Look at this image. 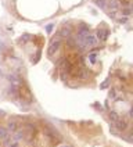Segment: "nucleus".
Segmentation results:
<instances>
[{"mask_svg":"<svg viewBox=\"0 0 133 147\" xmlns=\"http://www.w3.org/2000/svg\"><path fill=\"white\" fill-rule=\"evenodd\" d=\"M43 133H44V136L49 139V142L51 144H54V146H57L61 143V136L58 135V132L51 126L49 123H43Z\"/></svg>","mask_w":133,"mask_h":147,"instance_id":"nucleus-1","label":"nucleus"},{"mask_svg":"<svg viewBox=\"0 0 133 147\" xmlns=\"http://www.w3.org/2000/svg\"><path fill=\"white\" fill-rule=\"evenodd\" d=\"M18 98H21V100H22L24 103H26V104H31L33 101L32 92H31L29 86H28L24 81L18 85Z\"/></svg>","mask_w":133,"mask_h":147,"instance_id":"nucleus-2","label":"nucleus"},{"mask_svg":"<svg viewBox=\"0 0 133 147\" xmlns=\"http://www.w3.org/2000/svg\"><path fill=\"white\" fill-rule=\"evenodd\" d=\"M78 40H81L83 43V46H85V49H89V47H94V46H97V38L94 36V35H91V33H87L83 39H78Z\"/></svg>","mask_w":133,"mask_h":147,"instance_id":"nucleus-3","label":"nucleus"},{"mask_svg":"<svg viewBox=\"0 0 133 147\" xmlns=\"http://www.w3.org/2000/svg\"><path fill=\"white\" fill-rule=\"evenodd\" d=\"M60 46H61V39H60V38H57V39H53V40H51V43H50V46H49L47 54L51 57V56H53V54H54V53L60 49Z\"/></svg>","mask_w":133,"mask_h":147,"instance_id":"nucleus-4","label":"nucleus"},{"mask_svg":"<svg viewBox=\"0 0 133 147\" xmlns=\"http://www.w3.org/2000/svg\"><path fill=\"white\" fill-rule=\"evenodd\" d=\"M58 36L60 38H71L72 36V28L69 26V25H64L61 29H60V32H58Z\"/></svg>","mask_w":133,"mask_h":147,"instance_id":"nucleus-5","label":"nucleus"},{"mask_svg":"<svg viewBox=\"0 0 133 147\" xmlns=\"http://www.w3.org/2000/svg\"><path fill=\"white\" fill-rule=\"evenodd\" d=\"M115 125H116V128H118V131L125 132L126 129H128V126H129V121H128V119H125V118H121V117H119V119L115 122Z\"/></svg>","mask_w":133,"mask_h":147,"instance_id":"nucleus-6","label":"nucleus"},{"mask_svg":"<svg viewBox=\"0 0 133 147\" xmlns=\"http://www.w3.org/2000/svg\"><path fill=\"white\" fill-rule=\"evenodd\" d=\"M108 29H103V28H99L97 29V40H101V42H104V40H107V38H108Z\"/></svg>","mask_w":133,"mask_h":147,"instance_id":"nucleus-7","label":"nucleus"},{"mask_svg":"<svg viewBox=\"0 0 133 147\" xmlns=\"http://www.w3.org/2000/svg\"><path fill=\"white\" fill-rule=\"evenodd\" d=\"M8 81L11 82V85H15V86H18L21 82H22V79L17 75V74H11L10 76H8Z\"/></svg>","mask_w":133,"mask_h":147,"instance_id":"nucleus-8","label":"nucleus"},{"mask_svg":"<svg viewBox=\"0 0 133 147\" xmlns=\"http://www.w3.org/2000/svg\"><path fill=\"white\" fill-rule=\"evenodd\" d=\"M8 96H11L13 98H18V86L11 85V86L8 88Z\"/></svg>","mask_w":133,"mask_h":147,"instance_id":"nucleus-9","label":"nucleus"},{"mask_svg":"<svg viewBox=\"0 0 133 147\" xmlns=\"http://www.w3.org/2000/svg\"><path fill=\"white\" fill-rule=\"evenodd\" d=\"M13 133H14V139L15 140H21V139H24L25 138V129H19V128H17Z\"/></svg>","mask_w":133,"mask_h":147,"instance_id":"nucleus-10","label":"nucleus"},{"mask_svg":"<svg viewBox=\"0 0 133 147\" xmlns=\"http://www.w3.org/2000/svg\"><path fill=\"white\" fill-rule=\"evenodd\" d=\"M4 146L6 147H18V140L6 138V139H4Z\"/></svg>","mask_w":133,"mask_h":147,"instance_id":"nucleus-11","label":"nucleus"},{"mask_svg":"<svg viewBox=\"0 0 133 147\" xmlns=\"http://www.w3.org/2000/svg\"><path fill=\"white\" fill-rule=\"evenodd\" d=\"M18 128V123H17V121H13V119H10L7 123V131L8 132H14Z\"/></svg>","mask_w":133,"mask_h":147,"instance_id":"nucleus-12","label":"nucleus"},{"mask_svg":"<svg viewBox=\"0 0 133 147\" xmlns=\"http://www.w3.org/2000/svg\"><path fill=\"white\" fill-rule=\"evenodd\" d=\"M8 135H10V132L7 131V128L0 126V140H4L6 138H8Z\"/></svg>","mask_w":133,"mask_h":147,"instance_id":"nucleus-13","label":"nucleus"},{"mask_svg":"<svg viewBox=\"0 0 133 147\" xmlns=\"http://www.w3.org/2000/svg\"><path fill=\"white\" fill-rule=\"evenodd\" d=\"M108 117H109V119H111L114 123L119 119V114H118V113H115V111H109V115H108Z\"/></svg>","mask_w":133,"mask_h":147,"instance_id":"nucleus-14","label":"nucleus"},{"mask_svg":"<svg viewBox=\"0 0 133 147\" xmlns=\"http://www.w3.org/2000/svg\"><path fill=\"white\" fill-rule=\"evenodd\" d=\"M87 58H89V61H90L91 64H94V63H96V60H97V53L90 51V53H89V56H87Z\"/></svg>","mask_w":133,"mask_h":147,"instance_id":"nucleus-15","label":"nucleus"},{"mask_svg":"<svg viewBox=\"0 0 133 147\" xmlns=\"http://www.w3.org/2000/svg\"><path fill=\"white\" fill-rule=\"evenodd\" d=\"M122 14H124L125 17L130 16V14H132V8H130V6H126V7L122 8Z\"/></svg>","mask_w":133,"mask_h":147,"instance_id":"nucleus-16","label":"nucleus"},{"mask_svg":"<svg viewBox=\"0 0 133 147\" xmlns=\"http://www.w3.org/2000/svg\"><path fill=\"white\" fill-rule=\"evenodd\" d=\"M119 3H121L124 7H126V6H130V0H119Z\"/></svg>","mask_w":133,"mask_h":147,"instance_id":"nucleus-17","label":"nucleus"},{"mask_svg":"<svg viewBox=\"0 0 133 147\" xmlns=\"http://www.w3.org/2000/svg\"><path fill=\"white\" fill-rule=\"evenodd\" d=\"M53 28H54V25H53V24H49V25H47V26H46V31H47V32H51V31H53Z\"/></svg>","mask_w":133,"mask_h":147,"instance_id":"nucleus-18","label":"nucleus"},{"mask_svg":"<svg viewBox=\"0 0 133 147\" xmlns=\"http://www.w3.org/2000/svg\"><path fill=\"white\" fill-rule=\"evenodd\" d=\"M28 39H29V35H24V38H21L19 40H21V42H26Z\"/></svg>","mask_w":133,"mask_h":147,"instance_id":"nucleus-19","label":"nucleus"},{"mask_svg":"<svg viewBox=\"0 0 133 147\" xmlns=\"http://www.w3.org/2000/svg\"><path fill=\"white\" fill-rule=\"evenodd\" d=\"M57 147H71V146L66 144V143H60V144H57Z\"/></svg>","mask_w":133,"mask_h":147,"instance_id":"nucleus-20","label":"nucleus"},{"mask_svg":"<svg viewBox=\"0 0 133 147\" xmlns=\"http://www.w3.org/2000/svg\"><path fill=\"white\" fill-rule=\"evenodd\" d=\"M107 85H108V81H105V82H104V83H103V85H101V86H100V88H105Z\"/></svg>","mask_w":133,"mask_h":147,"instance_id":"nucleus-21","label":"nucleus"},{"mask_svg":"<svg viewBox=\"0 0 133 147\" xmlns=\"http://www.w3.org/2000/svg\"><path fill=\"white\" fill-rule=\"evenodd\" d=\"M119 22H121V24H122V22H126V18H121V20H119Z\"/></svg>","mask_w":133,"mask_h":147,"instance_id":"nucleus-22","label":"nucleus"}]
</instances>
